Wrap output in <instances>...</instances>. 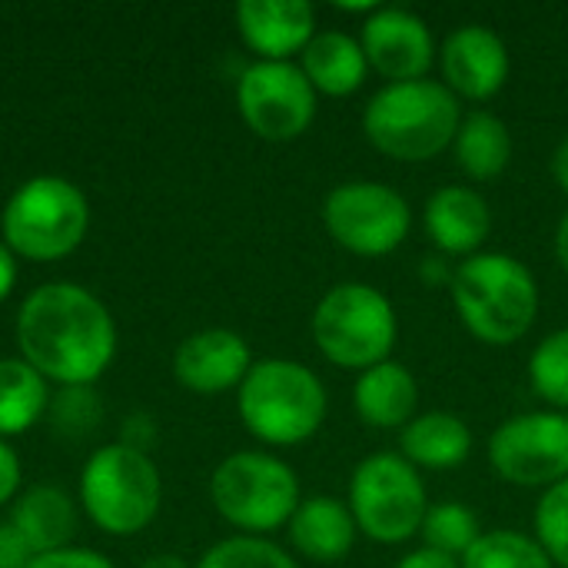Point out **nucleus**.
<instances>
[{
    "label": "nucleus",
    "instance_id": "nucleus-32",
    "mask_svg": "<svg viewBox=\"0 0 568 568\" xmlns=\"http://www.w3.org/2000/svg\"><path fill=\"white\" fill-rule=\"evenodd\" d=\"M33 562V552L23 546V539L13 532L10 523H0V568H27Z\"/></svg>",
    "mask_w": 568,
    "mask_h": 568
},
{
    "label": "nucleus",
    "instance_id": "nucleus-38",
    "mask_svg": "<svg viewBox=\"0 0 568 568\" xmlns=\"http://www.w3.org/2000/svg\"><path fill=\"white\" fill-rule=\"evenodd\" d=\"M140 568H190L180 556H173V552H156V556H150V559H143Z\"/></svg>",
    "mask_w": 568,
    "mask_h": 568
},
{
    "label": "nucleus",
    "instance_id": "nucleus-3",
    "mask_svg": "<svg viewBox=\"0 0 568 568\" xmlns=\"http://www.w3.org/2000/svg\"><path fill=\"white\" fill-rule=\"evenodd\" d=\"M449 293L466 329L489 346L519 343L539 316L536 276L509 253H476L463 260Z\"/></svg>",
    "mask_w": 568,
    "mask_h": 568
},
{
    "label": "nucleus",
    "instance_id": "nucleus-34",
    "mask_svg": "<svg viewBox=\"0 0 568 568\" xmlns=\"http://www.w3.org/2000/svg\"><path fill=\"white\" fill-rule=\"evenodd\" d=\"M419 273H423V280H426L429 286H436V283L453 286L456 266H449V260H446V256H426V260H423V266H419Z\"/></svg>",
    "mask_w": 568,
    "mask_h": 568
},
{
    "label": "nucleus",
    "instance_id": "nucleus-18",
    "mask_svg": "<svg viewBox=\"0 0 568 568\" xmlns=\"http://www.w3.org/2000/svg\"><path fill=\"white\" fill-rule=\"evenodd\" d=\"M290 542L293 549L320 566L343 562L356 546V519L349 513V503L333 496H313L303 499L300 509L290 519Z\"/></svg>",
    "mask_w": 568,
    "mask_h": 568
},
{
    "label": "nucleus",
    "instance_id": "nucleus-5",
    "mask_svg": "<svg viewBox=\"0 0 568 568\" xmlns=\"http://www.w3.org/2000/svg\"><path fill=\"white\" fill-rule=\"evenodd\" d=\"M90 230V203L83 190L57 173L23 180L0 213V240L13 256L30 263H57L80 250Z\"/></svg>",
    "mask_w": 568,
    "mask_h": 568
},
{
    "label": "nucleus",
    "instance_id": "nucleus-33",
    "mask_svg": "<svg viewBox=\"0 0 568 568\" xmlns=\"http://www.w3.org/2000/svg\"><path fill=\"white\" fill-rule=\"evenodd\" d=\"M396 568H463L459 559H453V556H443V552H436V549H416V552H409L403 562Z\"/></svg>",
    "mask_w": 568,
    "mask_h": 568
},
{
    "label": "nucleus",
    "instance_id": "nucleus-35",
    "mask_svg": "<svg viewBox=\"0 0 568 568\" xmlns=\"http://www.w3.org/2000/svg\"><path fill=\"white\" fill-rule=\"evenodd\" d=\"M13 286H17V256H13V253L3 246V240H0V303L10 300Z\"/></svg>",
    "mask_w": 568,
    "mask_h": 568
},
{
    "label": "nucleus",
    "instance_id": "nucleus-15",
    "mask_svg": "<svg viewBox=\"0 0 568 568\" xmlns=\"http://www.w3.org/2000/svg\"><path fill=\"white\" fill-rule=\"evenodd\" d=\"M253 369L250 343L233 329H200L173 353V379L200 396L240 389Z\"/></svg>",
    "mask_w": 568,
    "mask_h": 568
},
{
    "label": "nucleus",
    "instance_id": "nucleus-13",
    "mask_svg": "<svg viewBox=\"0 0 568 568\" xmlns=\"http://www.w3.org/2000/svg\"><path fill=\"white\" fill-rule=\"evenodd\" d=\"M366 63L389 83L426 80L436 63V40L423 17L403 7H376L359 33Z\"/></svg>",
    "mask_w": 568,
    "mask_h": 568
},
{
    "label": "nucleus",
    "instance_id": "nucleus-1",
    "mask_svg": "<svg viewBox=\"0 0 568 568\" xmlns=\"http://www.w3.org/2000/svg\"><path fill=\"white\" fill-rule=\"evenodd\" d=\"M13 339L20 359L63 389H90L116 356V323L106 303L67 280L43 283L23 296Z\"/></svg>",
    "mask_w": 568,
    "mask_h": 568
},
{
    "label": "nucleus",
    "instance_id": "nucleus-37",
    "mask_svg": "<svg viewBox=\"0 0 568 568\" xmlns=\"http://www.w3.org/2000/svg\"><path fill=\"white\" fill-rule=\"evenodd\" d=\"M556 260L568 276V213L559 220V230H556Z\"/></svg>",
    "mask_w": 568,
    "mask_h": 568
},
{
    "label": "nucleus",
    "instance_id": "nucleus-2",
    "mask_svg": "<svg viewBox=\"0 0 568 568\" xmlns=\"http://www.w3.org/2000/svg\"><path fill=\"white\" fill-rule=\"evenodd\" d=\"M463 123L459 97L439 80L386 83L363 110L366 140L389 160L423 163L453 146Z\"/></svg>",
    "mask_w": 568,
    "mask_h": 568
},
{
    "label": "nucleus",
    "instance_id": "nucleus-21",
    "mask_svg": "<svg viewBox=\"0 0 568 568\" xmlns=\"http://www.w3.org/2000/svg\"><path fill=\"white\" fill-rule=\"evenodd\" d=\"M300 57H303L300 70L306 73L313 90L326 93V97L356 93L369 73L363 43L343 30H320Z\"/></svg>",
    "mask_w": 568,
    "mask_h": 568
},
{
    "label": "nucleus",
    "instance_id": "nucleus-25",
    "mask_svg": "<svg viewBox=\"0 0 568 568\" xmlns=\"http://www.w3.org/2000/svg\"><path fill=\"white\" fill-rule=\"evenodd\" d=\"M426 549H436L443 556H453L463 562V556L479 542L483 529H479V519L469 506L463 503H439V506H429L426 509V519H423V529H419Z\"/></svg>",
    "mask_w": 568,
    "mask_h": 568
},
{
    "label": "nucleus",
    "instance_id": "nucleus-6",
    "mask_svg": "<svg viewBox=\"0 0 568 568\" xmlns=\"http://www.w3.org/2000/svg\"><path fill=\"white\" fill-rule=\"evenodd\" d=\"M163 503V479L156 463L126 443L100 446L80 473V506L87 519L113 536L126 539L143 532Z\"/></svg>",
    "mask_w": 568,
    "mask_h": 568
},
{
    "label": "nucleus",
    "instance_id": "nucleus-9",
    "mask_svg": "<svg viewBox=\"0 0 568 568\" xmlns=\"http://www.w3.org/2000/svg\"><path fill=\"white\" fill-rule=\"evenodd\" d=\"M429 499L413 463L399 453L366 456L349 479V513L356 529L379 546H403L419 536Z\"/></svg>",
    "mask_w": 568,
    "mask_h": 568
},
{
    "label": "nucleus",
    "instance_id": "nucleus-31",
    "mask_svg": "<svg viewBox=\"0 0 568 568\" xmlns=\"http://www.w3.org/2000/svg\"><path fill=\"white\" fill-rule=\"evenodd\" d=\"M20 483H23L20 456L7 439H0V506H10L20 496Z\"/></svg>",
    "mask_w": 568,
    "mask_h": 568
},
{
    "label": "nucleus",
    "instance_id": "nucleus-16",
    "mask_svg": "<svg viewBox=\"0 0 568 568\" xmlns=\"http://www.w3.org/2000/svg\"><path fill=\"white\" fill-rule=\"evenodd\" d=\"M233 17L260 60H290L316 37V10L306 0H240Z\"/></svg>",
    "mask_w": 568,
    "mask_h": 568
},
{
    "label": "nucleus",
    "instance_id": "nucleus-10",
    "mask_svg": "<svg viewBox=\"0 0 568 568\" xmlns=\"http://www.w3.org/2000/svg\"><path fill=\"white\" fill-rule=\"evenodd\" d=\"M326 233L356 256H386L403 246L413 226L406 196L376 180H349L323 200Z\"/></svg>",
    "mask_w": 568,
    "mask_h": 568
},
{
    "label": "nucleus",
    "instance_id": "nucleus-24",
    "mask_svg": "<svg viewBox=\"0 0 568 568\" xmlns=\"http://www.w3.org/2000/svg\"><path fill=\"white\" fill-rule=\"evenodd\" d=\"M50 409V383L20 356L0 359V439L30 433Z\"/></svg>",
    "mask_w": 568,
    "mask_h": 568
},
{
    "label": "nucleus",
    "instance_id": "nucleus-28",
    "mask_svg": "<svg viewBox=\"0 0 568 568\" xmlns=\"http://www.w3.org/2000/svg\"><path fill=\"white\" fill-rule=\"evenodd\" d=\"M196 568H300L296 559L263 536H230L203 552Z\"/></svg>",
    "mask_w": 568,
    "mask_h": 568
},
{
    "label": "nucleus",
    "instance_id": "nucleus-8",
    "mask_svg": "<svg viewBox=\"0 0 568 568\" xmlns=\"http://www.w3.org/2000/svg\"><path fill=\"white\" fill-rule=\"evenodd\" d=\"M210 503L223 523L246 536L290 526L300 509L296 473L270 453H233L210 476Z\"/></svg>",
    "mask_w": 568,
    "mask_h": 568
},
{
    "label": "nucleus",
    "instance_id": "nucleus-26",
    "mask_svg": "<svg viewBox=\"0 0 568 568\" xmlns=\"http://www.w3.org/2000/svg\"><path fill=\"white\" fill-rule=\"evenodd\" d=\"M463 568H556L546 549L513 529L483 532L479 542L463 556Z\"/></svg>",
    "mask_w": 568,
    "mask_h": 568
},
{
    "label": "nucleus",
    "instance_id": "nucleus-29",
    "mask_svg": "<svg viewBox=\"0 0 568 568\" xmlns=\"http://www.w3.org/2000/svg\"><path fill=\"white\" fill-rule=\"evenodd\" d=\"M536 542L546 549L552 566L568 568V479L542 493L536 506Z\"/></svg>",
    "mask_w": 568,
    "mask_h": 568
},
{
    "label": "nucleus",
    "instance_id": "nucleus-19",
    "mask_svg": "<svg viewBox=\"0 0 568 568\" xmlns=\"http://www.w3.org/2000/svg\"><path fill=\"white\" fill-rule=\"evenodd\" d=\"M7 523L33 556L57 552L77 532V503L60 486H30L10 503Z\"/></svg>",
    "mask_w": 568,
    "mask_h": 568
},
{
    "label": "nucleus",
    "instance_id": "nucleus-14",
    "mask_svg": "<svg viewBox=\"0 0 568 568\" xmlns=\"http://www.w3.org/2000/svg\"><path fill=\"white\" fill-rule=\"evenodd\" d=\"M509 50L499 33L483 23H466L453 30L439 50L443 83L473 103L493 100L509 80Z\"/></svg>",
    "mask_w": 568,
    "mask_h": 568
},
{
    "label": "nucleus",
    "instance_id": "nucleus-12",
    "mask_svg": "<svg viewBox=\"0 0 568 568\" xmlns=\"http://www.w3.org/2000/svg\"><path fill=\"white\" fill-rule=\"evenodd\" d=\"M489 463L499 479L523 489H552L568 479L566 413H523L489 439Z\"/></svg>",
    "mask_w": 568,
    "mask_h": 568
},
{
    "label": "nucleus",
    "instance_id": "nucleus-22",
    "mask_svg": "<svg viewBox=\"0 0 568 568\" xmlns=\"http://www.w3.org/2000/svg\"><path fill=\"white\" fill-rule=\"evenodd\" d=\"M473 453L469 426L453 413H426L399 429V456L423 469H456Z\"/></svg>",
    "mask_w": 568,
    "mask_h": 568
},
{
    "label": "nucleus",
    "instance_id": "nucleus-7",
    "mask_svg": "<svg viewBox=\"0 0 568 568\" xmlns=\"http://www.w3.org/2000/svg\"><path fill=\"white\" fill-rule=\"evenodd\" d=\"M396 310L369 283H339L313 310L316 349L339 369H373L396 346Z\"/></svg>",
    "mask_w": 568,
    "mask_h": 568
},
{
    "label": "nucleus",
    "instance_id": "nucleus-23",
    "mask_svg": "<svg viewBox=\"0 0 568 568\" xmlns=\"http://www.w3.org/2000/svg\"><path fill=\"white\" fill-rule=\"evenodd\" d=\"M453 153H456L459 170L469 180L489 183V180L503 176L509 160H513V133H509L506 120H499L496 113L473 110L459 123V133L453 140Z\"/></svg>",
    "mask_w": 568,
    "mask_h": 568
},
{
    "label": "nucleus",
    "instance_id": "nucleus-11",
    "mask_svg": "<svg viewBox=\"0 0 568 568\" xmlns=\"http://www.w3.org/2000/svg\"><path fill=\"white\" fill-rule=\"evenodd\" d=\"M236 110L266 143L300 140L316 116V90L290 60H256L236 80Z\"/></svg>",
    "mask_w": 568,
    "mask_h": 568
},
{
    "label": "nucleus",
    "instance_id": "nucleus-17",
    "mask_svg": "<svg viewBox=\"0 0 568 568\" xmlns=\"http://www.w3.org/2000/svg\"><path fill=\"white\" fill-rule=\"evenodd\" d=\"M423 226L443 256H476L489 240L493 210L486 196L473 186H443L426 200Z\"/></svg>",
    "mask_w": 568,
    "mask_h": 568
},
{
    "label": "nucleus",
    "instance_id": "nucleus-4",
    "mask_svg": "<svg viewBox=\"0 0 568 568\" xmlns=\"http://www.w3.org/2000/svg\"><path fill=\"white\" fill-rule=\"evenodd\" d=\"M326 386L296 359L253 363L236 389V413L250 436L266 446H300L326 423Z\"/></svg>",
    "mask_w": 568,
    "mask_h": 568
},
{
    "label": "nucleus",
    "instance_id": "nucleus-30",
    "mask_svg": "<svg viewBox=\"0 0 568 568\" xmlns=\"http://www.w3.org/2000/svg\"><path fill=\"white\" fill-rule=\"evenodd\" d=\"M27 568H116L103 552L97 549H83V546H67L57 552H43L33 556V562Z\"/></svg>",
    "mask_w": 568,
    "mask_h": 568
},
{
    "label": "nucleus",
    "instance_id": "nucleus-20",
    "mask_svg": "<svg viewBox=\"0 0 568 568\" xmlns=\"http://www.w3.org/2000/svg\"><path fill=\"white\" fill-rule=\"evenodd\" d=\"M419 386L403 363H379L359 373L353 386V409L373 429H403L416 419Z\"/></svg>",
    "mask_w": 568,
    "mask_h": 568
},
{
    "label": "nucleus",
    "instance_id": "nucleus-27",
    "mask_svg": "<svg viewBox=\"0 0 568 568\" xmlns=\"http://www.w3.org/2000/svg\"><path fill=\"white\" fill-rule=\"evenodd\" d=\"M529 383L556 413H568V329H556L532 349Z\"/></svg>",
    "mask_w": 568,
    "mask_h": 568
},
{
    "label": "nucleus",
    "instance_id": "nucleus-36",
    "mask_svg": "<svg viewBox=\"0 0 568 568\" xmlns=\"http://www.w3.org/2000/svg\"><path fill=\"white\" fill-rule=\"evenodd\" d=\"M552 176H556L559 190L568 196V136L559 140V146H556V153H552Z\"/></svg>",
    "mask_w": 568,
    "mask_h": 568
}]
</instances>
